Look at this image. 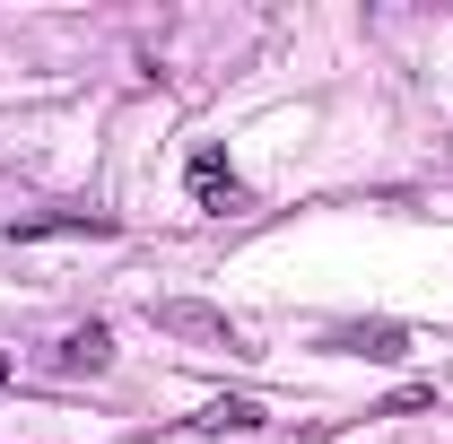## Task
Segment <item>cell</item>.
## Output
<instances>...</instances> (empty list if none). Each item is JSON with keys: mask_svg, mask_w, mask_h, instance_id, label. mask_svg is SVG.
Here are the masks:
<instances>
[{"mask_svg": "<svg viewBox=\"0 0 453 444\" xmlns=\"http://www.w3.org/2000/svg\"><path fill=\"white\" fill-rule=\"evenodd\" d=\"M201 427H210V436H253V427H262V401H210Z\"/></svg>", "mask_w": 453, "mask_h": 444, "instance_id": "cell-6", "label": "cell"}, {"mask_svg": "<svg viewBox=\"0 0 453 444\" xmlns=\"http://www.w3.org/2000/svg\"><path fill=\"white\" fill-rule=\"evenodd\" d=\"M0 384H9V357H0Z\"/></svg>", "mask_w": 453, "mask_h": 444, "instance_id": "cell-7", "label": "cell"}, {"mask_svg": "<svg viewBox=\"0 0 453 444\" xmlns=\"http://www.w3.org/2000/svg\"><path fill=\"white\" fill-rule=\"evenodd\" d=\"M105 366H113V332L105 323H88V332L61 340V375H105Z\"/></svg>", "mask_w": 453, "mask_h": 444, "instance_id": "cell-5", "label": "cell"}, {"mask_svg": "<svg viewBox=\"0 0 453 444\" xmlns=\"http://www.w3.org/2000/svg\"><path fill=\"white\" fill-rule=\"evenodd\" d=\"M192 201H201L210 218H226V210H244V183H235V166H226L219 149H192Z\"/></svg>", "mask_w": 453, "mask_h": 444, "instance_id": "cell-2", "label": "cell"}, {"mask_svg": "<svg viewBox=\"0 0 453 444\" xmlns=\"http://www.w3.org/2000/svg\"><path fill=\"white\" fill-rule=\"evenodd\" d=\"M157 314V332L174 340H210V348H244V332L226 323V314H210V305H192V296H166V305H149Z\"/></svg>", "mask_w": 453, "mask_h": 444, "instance_id": "cell-1", "label": "cell"}, {"mask_svg": "<svg viewBox=\"0 0 453 444\" xmlns=\"http://www.w3.org/2000/svg\"><path fill=\"white\" fill-rule=\"evenodd\" d=\"M332 348H349V357H375V366H393V357H410V332H401V323H349V332H332Z\"/></svg>", "mask_w": 453, "mask_h": 444, "instance_id": "cell-4", "label": "cell"}, {"mask_svg": "<svg viewBox=\"0 0 453 444\" xmlns=\"http://www.w3.org/2000/svg\"><path fill=\"white\" fill-rule=\"evenodd\" d=\"M44 235H113V210H44V218H9V244H44Z\"/></svg>", "mask_w": 453, "mask_h": 444, "instance_id": "cell-3", "label": "cell"}]
</instances>
